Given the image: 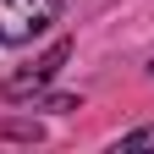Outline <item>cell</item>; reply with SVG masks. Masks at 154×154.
<instances>
[{"label": "cell", "instance_id": "cell-1", "mask_svg": "<svg viewBox=\"0 0 154 154\" xmlns=\"http://www.w3.org/2000/svg\"><path fill=\"white\" fill-rule=\"evenodd\" d=\"M61 22V0H0V44H28Z\"/></svg>", "mask_w": 154, "mask_h": 154}, {"label": "cell", "instance_id": "cell-2", "mask_svg": "<svg viewBox=\"0 0 154 154\" xmlns=\"http://www.w3.org/2000/svg\"><path fill=\"white\" fill-rule=\"evenodd\" d=\"M66 55H72V44H66V38H61V44H50V50H44V55L28 66V72L6 77V88H0V94H6L11 105H22V99H33V94H44V88H50V77L66 66Z\"/></svg>", "mask_w": 154, "mask_h": 154}, {"label": "cell", "instance_id": "cell-3", "mask_svg": "<svg viewBox=\"0 0 154 154\" xmlns=\"http://www.w3.org/2000/svg\"><path fill=\"white\" fill-rule=\"evenodd\" d=\"M121 149H154V127H138V132H127Z\"/></svg>", "mask_w": 154, "mask_h": 154}]
</instances>
